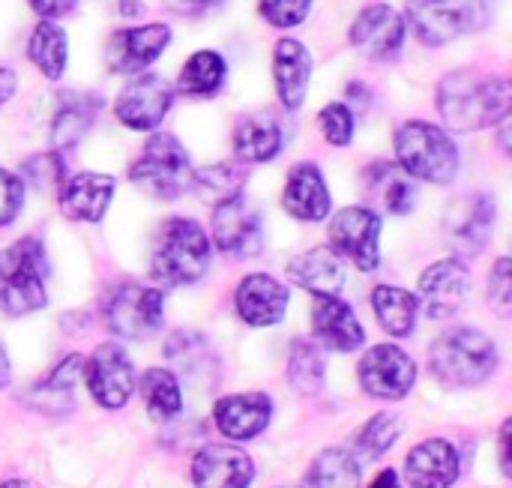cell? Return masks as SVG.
<instances>
[{
	"instance_id": "cell-10",
	"label": "cell",
	"mask_w": 512,
	"mask_h": 488,
	"mask_svg": "<svg viewBox=\"0 0 512 488\" xmlns=\"http://www.w3.org/2000/svg\"><path fill=\"white\" fill-rule=\"evenodd\" d=\"M171 102H174V90L165 78L138 75L117 96L114 114L120 117L123 126H129L135 132H150L165 120V114L171 111Z\"/></svg>"
},
{
	"instance_id": "cell-17",
	"label": "cell",
	"mask_w": 512,
	"mask_h": 488,
	"mask_svg": "<svg viewBox=\"0 0 512 488\" xmlns=\"http://www.w3.org/2000/svg\"><path fill=\"white\" fill-rule=\"evenodd\" d=\"M471 288V276L462 261H438L420 279V300L435 321H447L459 312Z\"/></svg>"
},
{
	"instance_id": "cell-29",
	"label": "cell",
	"mask_w": 512,
	"mask_h": 488,
	"mask_svg": "<svg viewBox=\"0 0 512 488\" xmlns=\"http://www.w3.org/2000/svg\"><path fill=\"white\" fill-rule=\"evenodd\" d=\"M27 57L33 60V66L45 75V78H60L66 69V57H69V45H66V33L57 21H39L30 45H27Z\"/></svg>"
},
{
	"instance_id": "cell-49",
	"label": "cell",
	"mask_w": 512,
	"mask_h": 488,
	"mask_svg": "<svg viewBox=\"0 0 512 488\" xmlns=\"http://www.w3.org/2000/svg\"><path fill=\"white\" fill-rule=\"evenodd\" d=\"M369 488H399V474L396 471H384V474L375 477V483Z\"/></svg>"
},
{
	"instance_id": "cell-40",
	"label": "cell",
	"mask_w": 512,
	"mask_h": 488,
	"mask_svg": "<svg viewBox=\"0 0 512 488\" xmlns=\"http://www.w3.org/2000/svg\"><path fill=\"white\" fill-rule=\"evenodd\" d=\"M24 177L39 186V189H51V186H60L63 180V159L60 153H39L33 159L24 162Z\"/></svg>"
},
{
	"instance_id": "cell-42",
	"label": "cell",
	"mask_w": 512,
	"mask_h": 488,
	"mask_svg": "<svg viewBox=\"0 0 512 488\" xmlns=\"http://www.w3.org/2000/svg\"><path fill=\"white\" fill-rule=\"evenodd\" d=\"M489 300L492 306L507 315L512 309V270H510V258H501L489 276Z\"/></svg>"
},
{
	"instance_id": "cell-26",
	"label": "cell",
	"mask_w": 512,
	"mask_h": 488,
	"mask_svg": "<svg viewBox=\"0 0 512 488\" xmlns=\"http://www.w3.org/2000/svg\"><path fill=\"white\" fill-rule=\"evenodd\" d=\"M315 336L330 351H357L366 342V333L354 315V309L339 297H318L312 309Z\"/></svg>"
},
{
	"instance_id": "cell-25",
	"label": "cell",
	"mask_w": 512,
	"mask_h": 488,
	"mask_svg": "<svg viewBox=\"0 0 512 488\" xmlns=\"http://www.w3.org/2000/svg\"><path fill=\"white\" fill-rule=\"evenodd\" d=\"M282 204L294 219H303V222L327 219V213H330V189H327V180H324L321 168L312 165V162H300L288 174Z\"/></svg>"
},
{
	"instance_id": "cell-11",
	"label": "cell",
	"mask_w": 512,
	"mask_h": 488,
	"mask_svg": "<svg viewBox=\"0 0 512 488\" xmlns=\"http://www.w3.org/2000/svg\"><path fill=\"white\" fill-rule=\"evenodd\" d=\"M414 381L417 366L396 345H375L360 360V387L375 399H405Z\"/></svg>"
},
{
	"instance_id": "cell-30",
	"label": "cell",
	"mask_w": 512,
	"mask_h": 488,
	"mask_svg": "<svg viewBox=\"0 0 512 488\" xmlns=\"http://www.w3.org/2000/svg\"><path fill=\"white\" fill-rule=\"evenodd\" d=\"M99 102L87 99V96H75V99H63V105L57 108L54 120H51V144L54 150H66L72 144H78L87 129L93 126Z\"/></svg>"
},
{
	"instance_id": "cell-4",
	"label": "cell",
	"mask_w": 512,
	"mask_h": 488,
	"mask_svg": "<svg viewBox=\"0 0 512 488\" xmlns=\"http://www.w3.org/2000/svg\"><path fill=\"white\" fill-rule=\"evenodd\" d=\"M396 159L399 165L426 183H450L459 171L456 141L435 123L408 120L396 132Z\"/></svg>"
},
{
	"instance_id": "cell-37",
	"label": "cell",
	"mask_w": 512,
	"mask_h": 488,
	"mask_svg": "<svg viewBox=\"0 0 512 488\" xmlns=\"http://www.w3.org/2000/svg\"><path fill=\"white\" fill-rule=\"evenodd\" d=\"M165 357L183 372V375H195L207 357V348H204V339L195 336V333H174L168 339V348H165Z\"/></svg>"
},
{
	"instance_id": "cell-48",
	"label": "cell",
	"mask_w": 512,
	"mask_h": 488,
	"mask_svg": "<svg viewBox=\"0 0 512 488\" xmlns=\"http://www.w3.org/2000/svg\"><path fill=\"white\" fill-rule=\"evenodd\" d=\"M120 15H126V18H141V15H144V3H141V0H120Z\"/></svg>"
},
{
	"instance_id": "cell-3",
	"label": "cell",
	"mask_w": 512,
	"mask_h": 488,
	"mask_svg": "<svg viewBox=\"0 0 512 488\" xmlns=\"http://www.w3.org/2000/svg\"><path fill=\"white\" fill-rule=\"evenodd\" d=\"M45 249L36 237H21L0 252V312L18 318L45 306Z\"/></svg>"
},
{
	"instance_id": "cell-45",
	"label": "cell",
	"mask_w": 512,
	"mask_h": 488,
	"mask_svg": "<svg viewBox=\"0 0 512 488\" xmlns=\"http://www.w3.org/2000/svg\"><path fill=\"white\" fill-rule=\"evenodd\" d=\"M42 18H57L63 12H69L75 6V0H27Z\"/></svg>"
},
{
	"instance_id": "cell-5",
	"label": "cell",
	"mask_w": 512,
	"mask_h": 488,
	"mask_svg": "<svg viewBox=\"0 0 512 488\" xmlns=\"http://www.w3.org/2000/svg\"><path fill=\"white\" fill-rule=\"evenodd\" d=\"M432 369L444 384L474 387L498 369L495 342L480 330H450L432 345Z\"/></svg>"
},
{
	"instance_id": "cell-22",
	"label": "cell",
	"mask_w": 512,
	"mask_h": 488,
	"mask_svg": "<svg viewBox=\"0 0 512 488\" xmlns=\"http://www.w3.org/2000/svg\"><path fill=\"white\" fill-rule=\"evenodd\" d=\"M288 288L267 273L246 276L237 288V312L249 327H273L285 318Z\"/></svg>"
},
{
	"instance_id": "cell-44",
	"label": "cell",
	"mask_w": 512,
	"mask_h": 488,
	"mask_svg": "<svg viewBox=\"0 0 512 488\" xmlns=\"http://www.w3.org/2000/svg\"><path fill=\"white\" fill-rule=\"evenodd\" d=\"M168 9L180 12V15H201V12H210L213 6H219L222 0H165Z\"/></svg>"
},
{
	"instance_id": "cell-21",
	"label": "cell",
	"mask_w": 512,
	"mask_h": 488,
	"mask_svg": "<svg viewBox=\"0 0 512 488\" xmlns=\"http://www.w3.org/2000/svg\"><path fill=\"white\" fill-rule=\"evenodd\" d=\"M288 276L294 285H300L318 297H339V291L348 282L345 258L339 252H333L330 246H318V249L297 255L288 264Z\"/></svg>"
},
{
	"instance_id": "cell-27",
	"label": "cell",
	"mask_w": 512,
	"mask_h": 488,
	"mask_svg": "<svg viewBox=\"0 0 512 488\" xmlns=\"http://www.w3.org/2000/svg\"><path fill=\"white\" fill-rule=\"evenodd\" d=\"M282 144V126L270 114H249L234 126V153L240 162H270L282 153Z\"/></svg>"
},
{
	"instance_id": "cell-47",
	"label": "cell",
	"mask_w": 512,
	"mask_h": 488,
	"mask_svg": "<svg viewBox=\"0 0 512 488\" xmlns=\"http://www.w3.org/2000/svg\"><path fill=\"white\" fill-rule=\"evenodd\" d=\"M501 471L510 477L512 468H510V423H504V429H501Z\"/></svg>"
},
{
	"instance_id": "cell-34",
	"label": "cell",
	"mask_w": 512,
	"mask_h": 488,
	"mask_svg": "<svg viewBox=\"0 0 512 488\" xmlns=\"http://www.w3.org/2000/svg\"><path fill=\"white\" fill-rule=\"evenodd\" d=\"M243 183H246V171L240 165H207L192 177V186L210 204H222L243 195Z\"/></svg>"
},
{
	"instance_id": "cell-52",
	"label": "cell",
	"mask_w": 512,
	"mask_h": 488,
	"mask_svg": "<svg viewBox=\"0 0 512 488\" xmlns=\"http://www.w3.org/2000/svg\"><path fill=\"white\" fill-rule=\"evenodd\" d=\"M282 488H291V486H282ZM294 488H300V486H294Z\"/></svg>"
},
{
	"instance_id": "cell-31",
	"label": "cell",
	"mask_w": 512,
	"mask_h": 488,
	"mask_svg": "<svg viewBox=\"0 0 512 488\" xmlns=\"http://www.w3.org/2000/svg\"><path fill=\"white\" fill-rule=\"evenodd\" d=\"M360 486V465L348 450H324L300 488H357Z\"/></svg>"
},
{
	"instance_id": "cell-18",
	"label": "cell",
	"mask_w": 512,
	"mask_h": 488,
	"mask_svg": "<svg viewBox=\"0 0 512 488\" xmlns=\"http://www.w3.org/2000/svg\"><path fill=\"white\" fill-rule=\"evenodd\" d=\"M495 222V201L489 195H468L450 207L447 234L459 255H480Z\"/></svg>"
},
{
	"instance_id": "cell-24",
	"label": "cell",
	"mask_w": 512,
	"mask_h": 488,
	"mask_svg": "<svg viewBox=\"0 0 512 488\" xmlns=\"http://www.w3.org/2000/svg\"><path fill=\"white\" fill-rule=\"evenodd\" d=\"M309 78H312V57L306 45L297 39H279L273 51V81H276L279 102L288 111H297L306 102Z\"/></svg>"
},
{
	"instance_id": "cell-7",
	"label": "cell",
	"mask_w": 512,
	"mask_h": 488,
	"mask_svg": "<svg viewBox=\"0 0 512 488\" xmlns=\"http://www.w3.org/2000/svg\"><path fill=\"white\" fill-rule=\"evenodd\" d=\"M408 21L420 42L447 45L477 33L489 21L486 0H408Z\"/></svg>"
},
{
	"instance_id": "cell-12",
	"label": "cell",
	"mask_w": 512,
	"mask_h": 488,
	"mask_svg": "<svg viewBox=\"0 0 512 488\" xmlns=\"http://www.w3.org/2000/svg\"><path fill=\"white\" fill-rule=\"evenodd\" d=\"M84 378L90 387V396L105 405V408H123L135 390V372H132V360L129 354L114 345L105 342L93 351V357L84 363Z\"/></svg>"
},
{
	"instance_id": "cell-6",
	"label": "cell",
	"mask_w": 512,
	"mask_h": 488,
	"mask_svg": "<svg viewBox=\"0 0 512 488\" xmlns=\"http://www.w3.org/2000/svg\"><path fill=\"white\" fill-rule=\"evenodd\" d=\"M192 165L183 144L174 135H153L135 165L129 168V180L153 198L171 201L192 189Z\"/></svg>"
},
{
	"instance_id": "cell-8",
	"label": "cell",
	"mask_w": 512,
	"mask_h": 488,
	"mask_svg": "<svg viewBox=\"0 0 512 488\" xmlns=\"http://www.w3.org/2000/svg\"><path fill=\"white\" fill-rule=\"evenodd\" d=\"M105 324L123 339H147L162 327V294L147 285H123L105 303Z\"/></svg>"
},
{
	"instance_id": "cell-33",
	"label": "cell",
	"mask_w": 512,
	"mask_h": 488,
	"mask_svg": "<svg viewBox=\"0 0 512 488\" xmlns=\"http://www.w3.org/2000/svg\"><path fill=\"white\" fill-rule=\"evenodd\" d=\"M141 393L147 402V411L153 420L168 423L183 411V396H180V384L168 369H150L141 378Z\"/></svg>"
},
{
	"instance_id": "cell-16",
	"label": "cell",
	"mask_w": 512,
	"mask_h": 488,
	"mask_svg": "<svg viewBox=\"0 0 512 488\" xmlns=\"http://www.w3.org/2000/svg\"><path fill=\"white\" fill-rule=\"evenodd\" d=\"M192 480L198 488H249L255 465L240 447L210 444L192 459Z\"/></svg>"
},
{
	"instance_id": "cell-1",
	"label": "cell",
	"mask_w": 512,
	"mask_h": 488,
	"mask_svg": "<svg viewBox=\"0 0 512 488\" xmlns=\"http://www.w3.org/2000/svg\"><path fill=\"white\" fill-rule=\"evenodd\" d=\"M512 87L507 78L456 69L438 84V111L447 126L477 132L510 117Z\"/></svg>"
},
{
	"instance_id": "cell-46",
	"label": "cell",
	"mask_w": 512,
	"mask_h": 488,
	"mask_svg": "<svg viewBox=\"0 0 512 488\" xmlns=\"http://www.w3.org/2000/svg\"><path fill=\"white\" fill-rule=\"evenodd\" d=\"M15 93V72L9 66H0V105Z\"/></svg>"
},
{
	"instance_id": "cell-20",
	"label": "cell",
	"mask_w": 512,
	"mask_h": 488,
	"mask_svg": "<svg viewBox=\"0 0 512 488\" xmlns=\"http://www.w3.org/2000/svg\"><path fill=\"white\" fill-rule=\"evenodd\" d=\"M114 177L81 171L60 189V210L66 219L75 222H99L108 213V204L114 198Z\"/></svg>"
},
{
	"instance_id": "cell-36",
	"label": "cell",
	"mask_w": 512,
	"mask_h": 488,
	"mask_svg": "<svg viewBox=\"0 0 512 488\" xmlns=\"http://www.w3.org/2000/svg\"><path fill=\"white\" fill-rule=\"evenodd\" d=\"M402 435V423H399V417H393V414H378V417H372L360 432H357V438H354V453L360 456V459H378V456H384L393 444H396V438Z\"/></svg>"
},
{
	"instance_id": "cell-51",
	"label": "cell",
	"mask_w": 512,
	"mask_h": 488,
	"mask_svg": "<svg viewBox=\"0 0 512 488\" xmlns=\"http://www.w3.org/2000/svg\"><path fill=\"white\" fill-rule=\"evenodd\" d=\"M0 488H36V486H30V483H24V480H9V483H3Z\"/></svg>"
},
{
	"instance_id": "cell-39",
	"label": "cell",
	"mask_w": 512,
	"mask_h": 488,
	"mask_svg": "<svg viewBox=\"0 0 512 488\" xmlns=\"http://www.w3.org/2000/svg\"><path fill=\"white\" fill-rule=\"evenodd\" d=\"M312 0H258L261 15L273 24V27H297L306 21Z\"/></svg>"
},
{
	"instance_id": "cell-43",
	"label": "cell",
	"mask_w": 512,
	"mask_h": 488,
	"mask_svg": "<svg viewBox=\"0 0 512 488\" xmlns=\"http://www.w3.org/2000/svg\"><path fill=\"white\" fill-rule=\"evenodd\" d=\"M414 204H417V189L408 180H396L393 177L387 183V210L396 213V216H405V213L414 210Z\"/></svg>"
},
{
	"instance_id": "cell-38",
	"label": "cell",
	"mask_w": 512,
	"mask_h": 488,
	"mask_svg": "<svg viewBox=\"0 0 512 488\" xmlns=\"http://www.w3.org/2000/svg\"><path fill=\"white\" fill-rule=\"evenodd\" d=\"M321 132L333 147H348L354 138V114L342 102H330L321 111Z\"/></svg>"
},
{
	"instance_id": "cell-41",
	"label": "cell",
	"mask_w": 512,
	"mask_h": 488,
	"mask_svg": "<svg viewBox=\"0 0 512 488\" xmlns=\"http://www.w3.org/2000/svg\"><path fill=\"white\" fill-rule=\"evenodd\" d=\"M21 207H24V183H21V177L0 168V228L15 222Z\"/></svg>"
},
{
	"instance_id": "cell-28",
	"label": "cell",
	"mask_w": 512,
	"mask_h": 488,
	"mask_svg": "<svg viewBox=\"0 0 512 488\" xmlns=\"http://www.w3.org/2000/svg\"><path fill=\"white\" fill-rule=\"evenodd\" d=\"M372 306H375V315L381 321V327L390 333V336H408L417 324V309H420V300L414 294H408L405 288H396V285H378L372 291Z\"/></svg>"
},
{
	"instance_id": "cell-32",
	"label": "cell",
	"mask_w": 512,
	"mask_h": 488,
	"mask_svg": "<svg viewBox=\"0 0 512 488\" xmlns=\"http://www.w3.org/2000/svg\"><path fill=\"white\" fill-rule=\"evenodd\" d=\"M225 69H228V66H225L222 54H216V51H210V48L195 51V54L186 60L177 87H180V93H186V96H213V93L222 87V81H225Z\"/></svg>"
},
{
	"instance_id": "cell-35",
	"label": "cell",
	"mask_w": 512,
	"mask_h": 488,
	"mask_svg": "<svg viewBox=\"0 0 512 488\" xmlns=\"http://www.w3.org/2000/svg\"><path fill=\"white\" fill-rule=\"evenodd\" d=\"M288 381L297 393L315 396L324 384V354L312 342H297L288 360Z\"/></svg>"
},
{
	"instance_id": "cell-14",
	"label": "cell",
	"mask_w": 512,
	"mask_h": 488,
	"mask_svg": "<svg viewBox=\"0 0 512 488\" xmlns=\"http://www.w3.org/2000/svg\"><path fill=\"white\" fill-rule=\"evenodd\" d=\"M171 42V27L168 24H144V27H126L117 30L108 39L105 60L111 72L117 75H138L144 72Z\"/></svg>"
},
{
	"instance_id": "cell-23",
	"label": "cell",
	"mask_w": 512,
	"mask_h": 488,
	"mask_svg": "<svg viewBox=\"0 0 512 488\" xmlns=\"http://www.w3.org/2000/svg\"><path fill=\"white\" fill-rule=\"evenodd\" d=\"M216 426L231 441H249L261 435L273 417V405L264 393H237L216 402Z\"/></svg>"
},
{
	"instance_id": "cell-9",
	"label": "cell",
	"mask_w": 512,
	"mask_h": 488,
	"mask_svg": "<svg viewBox=\"0 0 512 488\" xmlns=\"http://www.w3.org/2000/svg\"><path fill=\"white\" fill-rule=\"evenodd\" d=\"M333 252L354 261L360 270L378 267V243H381V219L369 207H345L330 222Z\"/></svg>"
},
{
	"instance_id": "cell-19",
	"label": "cell",
	"mask_w": 512,
	"mask_h": 488,
	"mask_svg": "<svg viewBox=\"0 0 512 488\" xmlns=\"http://www.w3.org/2000/svg\"><path fill=\"white\" fill-rule=\"evenodd\" d=\"M459 477V453L450 441L432 438L414 447L405 459V480L411 488H450Z\"/></svg>"
},
{
	"instance_id": "cell-15",
	"label": "cell",
	"mask_w": 512,
	"mask_h": 488,
	"mask_svg": "<svg viewBox=\"0 0 512 488\" xmlns=\"http://www.w3.org/2000/svg\"><path fill=\"white\" fill-rule=\"evenodd\" d=\"M351 42L360 54L372 60H390L405 45V21L387 3L366 6L351 27Z\"/></svg>"
},
{
	"instance_id": "cell-2",
	"label": "cell",
	"mask_w": 512,
	"mask_h": 488,
	"mask_svg": "<svg viewBox=\"0 0 512 488\" xmlns=\"http://www.w3.org/2000/svg\"><path fill=\"white\" fill-rule=\"evenodd\" d=\"M210 240L195 219H168L156 237L150 270L159 285H192L210 270Z\"/></svg>"
},
{
	"instance_id": "cell-50",
	"label": "cell",
	"mask_w": 512,
	"mask_h": 488,
	"mask_svg": "<svg viewBox=\"0 0 512 488\" xmlns=\"http://www.w3.org/2000/svg\"><path fill=\"white\" fill-rule=\"evenodd\" d=\"M12 378V366H9V357H6V348L0 345V387H6Z\"/></svg>"
},
{
	"instance_id": "cell-13",
	"label": "cell",
	"mask_w": 512,
	"mask_h": 488,
	"mask_svg": "<svg viewBox=\"0 0 512 488\" xmlns=\"http://www.w3.org/2000/svg\"><path fill=\"white\" fill-rule=\"evenodd\" d=\"M213 240L216 249L231 258H255L261 252L264 234H261V216L243 195L216 204L213 213Z\"/></svg>"
}]
</instances>
